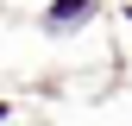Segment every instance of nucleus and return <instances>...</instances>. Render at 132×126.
Listing matches in <instances>:
<instances>
[{
    "label": "nucleus",
    "mask_w": 132,
    "mask_h": 126,
    "mask_svg": "<svg viewBox=\"0 0 132 126\" xmlns=\"http://www.w3.org/2000/svg\"><path fill=\"white\" fill-rule=\"evenodd\" d=\"M82 19H94V0H57V6H51V25L57 32H76Z\"/></svg>",
    "instance_id": "nucleus-1"
}]
</instances>
